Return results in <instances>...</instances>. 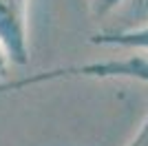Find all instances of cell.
<instances>
[{
  "mask_svg": "<svg viewBox=\"0 0 148 146\" xmlns=\"http://www.w3.org/2000/svg\"><path fill=\"white\" fill-rule=\"evenodd\" d=\"M29 9L31 0H0V44L13 67L31 62Z\"/></svg>",
  "mask_w": 148,
  "mask_h": 146,
  "instance_id": "1",
  "label": "cell"
},
{
  "mask_svg": "<svg viewBox=\"0 0 148 146\" xmlns=\"http://www.w3.org/2000/svg\"><path fill=\"white\" fill-rule=\"evenodd\" d=\"M11 60H9V55H7L5 47L0 44V82H7V78H9V73H11Z\"/></svg>",
  "mask_w": 148,
  "mask_h": 146,
  "instance_id": "5",
  "label": "cell"
},
{
  "mask_svg": "<svg viewBox=\"0 0 148 146\" xmlns=\"http://www.w3.org/2000/svg\"><path fill=\"white\" fill-rule=\"evenodd\" d=\"M126 146H148V111L144 115L142 124H139V128H137V133L126 142Z\"/></svg>",
  "mask_w": 148,
  "mask_h": 146,
  "instance_id": "4",
  "label": "cell"
},
{
  "mask_svg": "<svg viewBox=\"0 0 148 146\" xmlns=\"http://www.w3.org/2000/svg\"><path fill=\"white\" fill-rule=\"evenodd\" d=\"M124 2L126 0H88V9L95 18H104V16H111L113 11H117Z\"/></svg>",
  "mask_w": 148,
  "mask_h": 146,
  "instance_id": "3",
  "label": "cell"
},
{
  "mask_svg": "<svg viewBox=\"0 0 148 146\" xmlns=\"http://www.w3.org/2000/svg\"><path fill=\"white\" fill-rule=\"evenodd\" d=\"M88 44L104 49H119V51H133V53H148V22L137 24V27H124V29L97 31L88 38Z\"/></svg>",
  "mask_w": 148,
  "mask_h": 146,
  "instance_id": "2",
  "label": "cell"
}]
</instances>
